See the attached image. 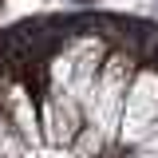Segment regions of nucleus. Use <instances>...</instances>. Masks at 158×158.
I'll return each instance as SVG.
<instances>
[{"label":"nucleus","mask_w":158,"mask_h":158,"mask_svg":"<svg viewBox=\"0 0 158 158\" xmlns=\"http://www.w3.org/2000/svg\"><path fill=\"white\" fill-rule=\"evenodd\" d=\"M158 127V63H146L131 71L127 79V95H123V111H118V142L135 146Z\"/></svg>","instance_id":"obj_1"}]
</instances>
